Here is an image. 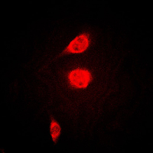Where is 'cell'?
I'll return each instance as SVG.
<instances>
[{"instance_id":"6da1fadb","label":"cell","mask_w":153,"mask_h":153,"mask_svg":"<svg viewBox=\"0 0 153 153\" xmlns=\"http://www.w3.org/2000/svg\"><path fill=\"white\" fill-rule=\"evenodd\" d=\"M91 36L87 32H83L70 42L62 54H80L87 50L91 45Z\"/></svg>"},{"instance_id":"3957f363","label":"cell","mask_w":153,"mask_h":153,"mask_svg":"<svg viewBox=\"0 0 153 153\" xmlns=\"http://www.w3.org/2000/svg\"><path fill=\"white\" fill-rule=\"evenodd\" d=\"M50 134L51 137V140L54 143H56L60 137L61 132V126L58 123L54 120V118H51L50 123Z\"/></svg>"},{"instance_id":"7a4b0ae2","label":"cell","mask_w":153,"mask_h":153,"mask_svg":"<svg viewBox=\"0 0 153 153\" xmlns=\"http://www.w3.org/2000/svg\"><path fill=\"white\" fill-rule=\"evenodd\" d=\"M92 81V74L89 71L77 69L73 71L68 75V82L70 85L74 88H85Z\"/></svg>"}]
</instances>
